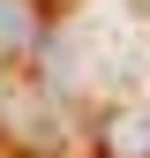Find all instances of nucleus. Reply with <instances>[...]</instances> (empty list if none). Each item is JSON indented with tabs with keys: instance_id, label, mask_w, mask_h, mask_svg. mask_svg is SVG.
<instances>
[{
	"instance_id": "nucleus-1",
	"label": "nucleus",
	"mask_w": 150,
	"mask_h": 158,
	"mask_svg": "<svg viewBox=\"0 0 150 158\" xmlns=\"http://www.w3.org/2000/svg\"><path fill=\"white\" fill-rule=\"evenodd\" d=\"M90 143L98 158H150V106H112Z\"/></svg>"
},
{
	"instance_id": "nucleus-2",
	"label": "nucleus",
	"mask_w": 150,
	"mask_h": 158,
	"mask_svg": "<svg viewBox=\"0 0 150 158\" xmlns=\"http://www.w3.org/2000/svg\"><path fill=\"white\" fill-rule=\"evenodd\" d=\"M38 45V0H0V53Z\"/></svg>"
}]
</instances>
